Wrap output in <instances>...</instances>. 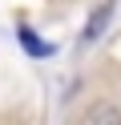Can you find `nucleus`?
<instances>
[{"mask_svg":"<svg viewBox=\"0 0 121 125\" xmlns=\"http://www.w3.org/2000/svg\"><path fill=\"white\" fill-rule=\"evenodd\" d=\"M109 16H113V0H105L101 8L89 16V28H85V41H97V36L105 32V24H109Z\"/></svg>","mask_w":121,"mask_h":125,"instance_id":"obj_3","label":"nucleus"},{"mask_svg":"<svg viewBox=\"0 0 121 125\" xmlns=\"http://www.w3.org/2000/svg\"><path fill=\"white\" fill-rule=\"evenodd\" d=\"M16 36H20V44L28 49V57H53V52H56L53 44H48V41H40V36L32 32L28 24H20V28H16Z\"/></svg>","mask_w":121,"mask_h":125,"instance_id":"obj_2","label":"nucleus"},{"mask_svg":"<svg viewBox=\"0 0 121 125\" xmlns=\"http://www.w3.org/2000/svg\"><path fill=\"white\" fill-rule=\"evenodd\" d=\"M81 125H121V109L113 105V101H97V105L85 109Z\"/></svg>","mask_w":121,"mask_h":125,"instance_id":"obj_1","label":"nucleus"}]
</instances>
